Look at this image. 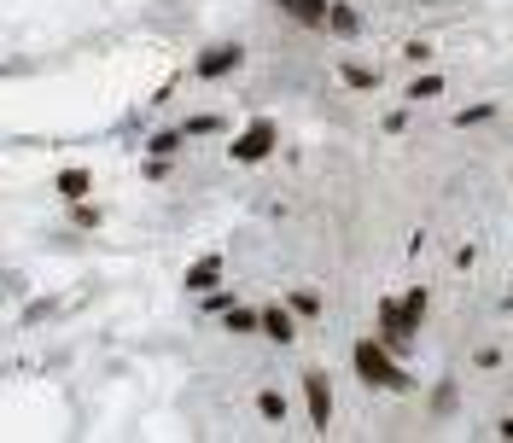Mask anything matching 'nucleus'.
Returning a JSON list of instances; mask_svg holds the SVG:
<instances>
[{"instance_id": "nucleus-10", "label": "nucleus", "mask_w": 513, "mask_h": 443, "mask_svg": "<svg viewBox=\"0 0 513 443\" xmlns=\"http://www.w3.org/2000/svg\"><path fill=\"white\" fill-rule=\"evenodd\" d=\"M438 88H444V82H438V76H420V82H414V100H432V94H438Z\"/></svg>"}, {"instance_id": "nucleus-4", "label": "nucleus", "mask_w": 513, "mask_h": 443, "mask_svg": "<svg viewBox=\"0 0 513 443\" xmlns=\"http://www.w3.org/2000/svg\"><path fill=\"white\" fill-rule=\"evenodd\" d=\"M216 274H222V257H199L193 274H187V286H193V292H210V286H216Z\"/></svg>"}, {"instance_id": "nucleus-3", "label": "nucleus", "mask_w": 513, "mask_h": 443, "mask_svg": "<svg viewBox=\"0 0 513 443\" xmlns=\"http://www.w3.org/2000/svg\"><path fill=\"white\" fill-rule=\"evenodd\" d=\"M304 391H309V414H315V426H327V420H333V391H327V379L309 374Z\"/></svg>"}, {"instance_id": "nucleus-1", "label": "nucleus", "mask_w": 513, "mask_h": 443, "mask_svg": "<svg viewBox=\"0 0 513 443\" xmlns=\"http://www.w3.org/2000/svg\"><path fill=\"white\" fill-rule=\"evenodd\" d=\"M356 368L374 379V385H403V374L391 368V356H385L379 344H356Z\"/></svg>"}, {"instance_id": "nucleus-6", "label": "nucleus", "mask_w": 513, "mask_h": 443, "mask_svg": "<svg viewBox=\"0 0 513 443\" xmlns=\"http://www.w3.org/2000/svg\"><path fill=\"white\" fill-rule=\"evenodd\" d=\"M234 59H240L234 47H216V53H205V59H199V70H205V76H222V70H234Z\"/></svg>"}, {"instance_id": "nucleus-9", "label": "nucleus", "mask_w": 513, "mask_h": 443, "mask_svg": "<svg viewBox=\"0 0 513 443\" xmlns=\"http://www.w3.org/2000/svg\"><path fill=\"white\" fill-rule=\"evenodd\" d=\"M228 327H234V333H251V327H257V315H245V309H228Z\"/></svg>"}, {"instance_id": "nucleus-11", "label": "nucleus", "mask_w": 513, "mask_h": 443, "mask_svg": "<svg viewBox=\"0 0 513 443\" xmlns=\"http://www.w3.org/2000/svg\"><path fill=\"white\" fill-rule=\"evenodd\" d=\"M292 309H298V315H315V309H321V298H315V292H298V298H292Z\"/></svg>"}, {"instance_id": "nucleus-7", "label": "nucleus", "mask_w": 513, "mask_h": 443, "mask_svg": "<svg viewBox=\"0 0 513 443\" xmlns=\"http://www.w3.org/2000/svg\"><path fill=\"white\" fill-rule=\"evenodd\" d=\"M286 6H292V18H309V24L327 18V0H286Z\"/></svg>"}, {"instance_id": "nucleus-5", "label": "nucleus", "mask_w": 513, "mask_h": 443, "mask_svg": "<svg viewBox=\"0 0 513 443\" xmlns=\"http://www.w3.org/2000/svg\"><path fill=\"white\" fill-rule=\"evenodd\" d=\"M263 333H269L274 344H286L292 339V315H286V309H269V315H263Z\"/></svg>"}, {"instance_id": "nucleus-12", "label": "nucleus", "mask_w": 513, "mask_h": 443, "mask_svg": "<svg viewBox=\"0 0 513 443\" xmlns=\"http://www.w3.org/2000/svg\"><path fill=\"white\" fill-rule=\"evenodd\" d=\"M327 18H333V30H344V35L356 30V12H344V6H339V12H327Z\"/></svg>"}, {"instance_id": "nucleus-8", "label": "nucleus", "mask_w": 513, "mask_h": 443, "mask_svg": "<svg viewBox=\"0 0 513 443\" xmlns=\"http://www.w3.org/2000/svg\"><path fill=\"white\" fill-rule=\"evenodd\" d=\"M59 193H70V199H76V193H88V175H82V170H65V175H59Z\"/></svg>"}, {"instance_id": "nucleus-2", "label": "nucleus", "mask_w": 513, "mask_h": 443, "mask_svg": "<svg viewBox=\"0 0 513 443\" xmlns=\"http://www.w3.org/2000/svg\"><path fill=\"white\" fill-rule=\"evenodd\" d=\"M269 146H274V129L269 123H251L240 135V146H234V158H240V164H257V158H269Z\"/></svg>"}]
</instances>
